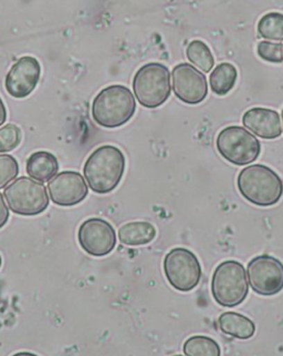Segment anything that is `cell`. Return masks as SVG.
Listing matches in <instances>:
<instances>
[{
    "label": "cell",
    "mask_w": 283,
    "mask_h": 356,
    "mask_svg": "<svg viewBox=\"0 0 283 356\" xmlns=\"http://www.w3.org/2000/svg\"><path fill=\"white\" fill-rule=\"evenodd\" d=\"M126 171V156L114 145H102L87 158L83 173L89 188L106 195L117 188Z\"/></svg>",
    "instance_id": "6da1fadb"
},
{
    "label": "cell",
    "mask_w": 283,
    "mask_h": 356,
    "mask_svg": "<svg viewBox=\"0 0 283 356\" xmlns=\"http://www.w3.org/2000/svg\"><path fill=\"white\" fill-rule=\"evenodd\" d=\"M237 186L246 200L264 208L277 204L283 195L282 179L264 165H249L240 171Z\"/></svg>",
    "instance_id": "7a4b0ae2"
},
{
    "label": "cell",
    "mask_w": 283,
    "mask_h": 356,
    "mask_svg": "<svg viewBox=\"0 0 283 356\" xmlns=\"http://www.w3.org/2000/svg\"><path fill=\"white\" fill-rule=\"evenodd\" d=\"M135 111L137 102L133 93L124 86L106 87L93 100V120L108 129L124 126L131 120Z\"/></svg>",
    "instance_id": "3957f363"
},
{
    "label": "cell",
    "mask_w": 283,
    "mask_h": 356,
    "mask_svg": "<svg viewBox=\"0 0 283 356\" xmlns=\"http://www.w3.org/2000/svg\"><path fill=\"white\" fill-rule=\"evenodd\" d=\"M249 292L247 273L238 261H225L212 274V294L221 307H234L241 305Z\"/></svg>",
    "instance_id": "277c9868"
},
{
    "label": "cell",
    "mask_w": 283,
    "mask_h": 356,
    "mask_svg": "<svg viewBox=\"0 0 283 356\" xmlns=\"http://www.w3.org/2000/svg\"><path fill=\"white\" fill-rule=\"evenodd\" d=\"M133 90L143 107H161L171 96V72L163 63H150L137 70L134 76Z\"/></svg>",
    "instance_id": "5b68a950"
},
{
    "label": "cell",
    "mask_w": 283,
    "mask_h": 356,
    "mask_svg": "<svg viewBox=\"0 0 283 356\" xmlns=\"http://www.w3.org/2000/svg\"><path fill=\"white\" fill-rule=\"evenodd\" d=\"M9 209L24 217H35L46 211L49 206V195L42 182L27 177L15 179L3 191Z\"/></svg>",
    "instance_id": "8992f818"
},
{
    "label": "cell",
    "mask_w": 283,
    "mask_h": 356,
    "mask_svg": "<svg viewBox=\"0 0 283 356\" xmlns=\"http://www.w3.org/2000/svg\"><path fill=\"white\" fill-rule=\"evenodd\" d=\"M218 152L234 165H247L258 159L261 143L243 127L230 126L221 130L216 140Z\"/></svg>",
    "instance_id": "52a82bcc"
},
{
    "label": "cell",
    "mask_w": 283,
    "mask_h": 356,
    "mask_svg": "<svg viewBox=\"0 0 283 356\" xmlns=\"http://www.w3.org/2000/svg\"><path fill=\"white\" fill-rule=\"evenodd\" d=\"M164 273L173 288L189 292L202 280V266L191 250L175 248L164 259Z\"/></svg>",
    "instance_id": "ba28073f"
},
{
    "label": "cell",
    "mask_w": 283,
    "mask_h": 356,
    "mask_svg": "<svg viewBox=\"0 0 283 356\" xmlns=\"http://www.w3.org/2000/svg\"><path fill=\"white\" fill-rule=\"evenodd\" d=\"M247 277L255 293L273 296L283 290V264L271 255H259L248 264Z\"/></svg>",
    "instance_id": "9c48e42d"
},
{
    "label": "cell",
    "mask_w": 283,
    "mask_h": 356,
    "mask_svg": "<svg viewBox=\"0 0 283 356\" xmlns=\"http://www.w3.org/2000/svg\"><path fill=\"white\" fill-rule=\"evenodd\" d=\"M80 247L92 257H105L117 245V233L111 223L100 218L85 220L78 231Z\"/></svg>",
    "instance_id": "30bf717a"
},
{
    "label": "cell",
    "mask_w": 283,
    "mask_h": 356,
    "mask_svg": "<svg viewBox=\"0 0 283 356\" xmlns=\"http://www.w3.org/2000/svg\"><path fill=\"white\" fill-rule=\"evenodd\" d=\"M173 91L180 102L187 104H198L208 95L206 76L199 72L191 63H180L172 72Z\"/></svg>",
    "instance_id": "8fae6325"
},
{
    "label": "cell",
    "mask_w": 283,
    "mask_h": 356,
    "mask_svg": "<svg viewBox=\"0 0 283 356\" xmlns=\"http://www.w3.org/2000/svg\"><path fill=\"white\" fill-rule=\"evenodd\" d=\"M52 202L59 207L79 204L89 195L85 178L76 171H63L52 178L46 186Z\"/></svg>",
    "instance_id": "7c38bea8"
},
{
    "label": "cell",
    "mask_w": 283,
    "mask_h": 356,
    "mask_svg": "<svg viewBox=\"0 0 283 356\" xmlns=\"http://www.w3.org/2000/svg\"><path fill=\"white\" fill-rule=\"evenodd\" d=\"M40 74V63L35 58L31 56L20 58L7 74L6 90L14 98H27L38 85Z\"/></svg>",
    "instance_id": "4fadbf2b"
},
{
    "label": "cell",
    "mask_w": 283,
    "mask_h": 356,
    "mask_svg": "<svg viewBox=\"0 0 283 356\" xmlns=\"http://www.w3.org/2000/svg\"><path fill=\"white\" fill-rule=\"evenodd\" d=\"M243 124L253 134L266 140L277 139L282 134L280 115L269 108H252L246 111Z\"/></svg>",
    "instance_id": "5bb4252c"
},
{
    "label": "cell",
    "mask_w": 283,
    "mask_h": 356,
    "mask_svg": "<svg viewBox=\"0 0 283 356\" xmlns=\"http://www.w3.org/2000/svg\"><path fill=\"white\" fill-rule=\"evenodd\" d=\"M26 171L28 176L39 182H49L59 171V162L55 156L48 151H37L27 160Z\"/></svg>",
    "instance_id": "9a60e30c"
},
{
    "label": "cell",
    "mask_w": 283,
    "mask_h": 356,
    "mask_svg": "<svg viewBox=\"0 0 283 356\" xmlns=\"http://www.w3.org/2000/svg\"><path fill=\"white\" fill-rule=\"evenodd\" d=\"M223 333L239 340H249L256 333V325L250 318L237 312H225L218 318Z\"/></svg>",
    "instance_id": "2e32d148"
},
{
    "label": "cell",
    "mask_w": 283,
    "mask_h": 356,
    "mask_svg": "<svg viewBox=\"0 0 283 356\" xmlns=\"http://www.w3.org/2000/svg\"><path fill=\"white\" fill-rule=\"evenodd\" d=\"M155 236L156 227L152 223L144 221L126 223L119 229L121 243L130 247L151 243Z\"/></svg>",
    "instance_id": "e0dca14e"
},
{
    "label": "cell",
    "mask_w": 283,
    "mask_h": 356,
    "mask_svg": "<svg viewBox=\"0 0 283 356\" xmlns=\"http://www.w3.org/2000/svg\"><path fill=\"white\" fill-rule=\"evenodd\" d=\"M237 77V69L234 65L229 63H221L210 74V89L217 96H225L229 91L232 90Z\"/></svg>",
    "instance_id": "ac0fdd59"
},
{
    "label": "cell",
    "mask_w": 283,
    "mask_h": 356,
    "mask_svg": "<svg viewBox=\"0 0 283 356\" xmlns=\"http://www.w3.org/2000/svg\"><path fill=\"white\" fill-rule=\"evenodd\" d=\"M186 356H221V346L212 337L196 335L186 340L182 346Z\"/></svg>",
    "instance_id": "d6986e66"
},
{
    "label": "cell",
    "mask_w": 283,
    "mask_h": 356,
    "mask_svg": "<svg viewBox=\"0 0 283 356\" xmlns=\"http://www.w3.org/2000/svg\"><path fill=\"white\" fill-rule=\"evenodd\" d=\"M188 60L203 72H209L215 65V59L207 44L200 40H193L186 49Z\"/></svg>",
    "instance_id": "ffe728a7"
},
{
    "label": "cell",
    "mask_w": 283,
    "mask_h": 356,
    "mask_svg": "<svg viewBox=\"0 0 283 356\" xmlns=\"http://www.w3.org/2000/svg\"><path fill=\"white\" fill-rule=\"evenodd\" d=\"M258 33L262 38L283 42V15L269 13L258 22Z\"/></svg>",
    "instance_id": "44dd1931"
},
{
    "label": "cell",
    "mask_w": 283,
    "mask_h": 356,
    "mask_svg": "<svg viewBox=\"0 0 283 356\" xmlns=\"http://www.w3.org/2000/svg\"><path fill=\"white\" fill-rule=\"evenodd\" d=\"M22 132L19 127L14 124H6L0 128V154L10 152L20 145Z\"/></svg>",
    "instance_id": "7402d4cb"
},
{
    "label": "cell",
    "mask_w": 283,
    "mask_h": 356,
    "mask_svg": "<svg viewBox=\"0 0 283 356\" xmlns=\"http://www.w3.org/2000/svg\"><path fill=\"white\" fill-rule=\"evenodd\" d=\"M19 165L10 154H0V189H5L10 182L17 179Z\"/></svg>",
    "instance_id": "603a6c76"
},
{
    "label": "cell",
    "mask_w": 283,
    "mask_h": 356,
    "mask_svg": "<svg viewBox=\"0 0 283 356\" xmlns=\"http://www.w3.org/2000/svg\"><path fill=\"white\" fill-rule=\"evenodd\" d=\"M259 57L268 63H283V44H273L270 42H261L257 47Z\"/></svg>",
    "instance_id": "cb8c5ba5"
},
{
    "label": "cell",
    "mask_w": 283,
    "mask_h": 356,
    "mask_svg": "<svg viewBox=\"0 0 283 356\" xmlns=\"http://www.w3.org/2000/svg\"><path fill=\"white\" fill-rule=\"evenodd\" d=\"M9 209L8 206L6 204L3 195L0 193V229L5 227L6 223L8 222L9 220Z\"/></svg>",
    "instance_id": "d4e9b609"
},
{
    "label": "cell",
    "mask_w": 283,
    "mask_h": 356,
    "mask_svg": "<svg viewBox=\"0 0 283 356\" xmlns=\"http://www.w3.org/2000/svg\"><path fill=\"white\" fill-rule=\"evenodd\" d=\"M6 120H7V109H6L3 99L0 98V126H3Z\"/></svg>",
    "instance_id": "484cf974"
},
{
    "label": "cell",
    "mask_w": 283,
    "mask_h": 356,
    "mask_svg": "<svg viewBox=\"0 0 283 356\" xmlns=\"http://www.w3.org/2000/svg\"><path fill=\"white\" fill-rule=\"evenodd\" d=\"M11 356H39L37 354L31 353V352H18V353L14 354Z\"/></svg>",
    "instance_id": "4316f807"
},
{
    "label": "cell",
    "mask_w": 283,
    "mask_h": 356,
    "mask_svg": "<svg viewBox=\"0 0 283 356\" xmlns=\"http://www.w3.org/2000/svg\"><path fill=\"white\" fill-rule=\"evenodd\" d=\"M1 264H3V260H1V257H0V268H1Z\"/></svg>",
    "instance_id": "83f0119b"
},
{
    "label": "cell",
    "mask_w": 283,
    "mask_h": 356,
    "mask_svg": "<svg viewBox=\"0 0 283 356\" xmlns=\"http://www.w3.org/2000/svg\"><path fill=\"white\" fill-rule=\"evenodd\" d=\"M281 117H282V120H283V110H282V115H281Z\"/></svg>",
    "instance_id": "f1b7e54d"
},
{
    "label": "cell",
    "mask_w": 283,
    "mask_h": 356,
    "mask_svg": "<svg viewBox=\"0 0 283 356\" xmlns=\"http://www.w3.org/2000/svg\"><path fill=\"white\" fill-rule=\"evenodd\" d=\"M174 356H182V355H174Z\"/></svg>",
    "instance_id": "f546056e"
}]
</instances>
